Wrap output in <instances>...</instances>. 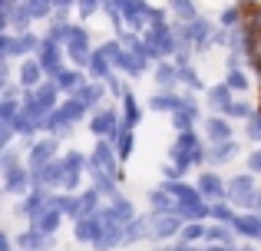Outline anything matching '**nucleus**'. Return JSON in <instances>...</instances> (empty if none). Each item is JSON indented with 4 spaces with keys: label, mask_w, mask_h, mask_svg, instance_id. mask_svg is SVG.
<instances>
[{
    "label": "nucleus",
    "mask_w": 261,
    "mask_h": 251,
    "mask_svg": "<svg viewBox=\"0 0 261 251\" xmlns=\"http://www.w3.org/2000/svg\"><path fill=\"white\" fill-rule=\"evenodd\" d=\"M248 53H251V63H255L258 70H261V30L255 33V37H251V46H248Z\"/></svg>",
    "instance_id": "nucleus-2"
},
{
    "label": "nucleus",
    "mask_w": 261,
    "mask_h": 251,
    "mask_svg": "<svg viewBox=\"0 0 261 251\" xmlns=\"http://www.w3.org/2000/svg\"><path fill=\"white\" fill-rule=\"evenodd\" d=\"M178 251H195V248H178Z\"/></svg>",
    "instance_id": "nucleus-5"
},
{
    "label": "nucleus",
    "mask_w": 261,
    "mask_h": 251,
    "mask_svg": "<svg viewBox=\"0 0 261 251\" xmlns=\"http://www.w3.org/2000/svg\"><path fill=\"white\" fill-rule=\"evenodd\" d=\"M172 232H175V221H172V218L159 221V235H162V238H166V235H172Z\"/></svg>",
    "instance_id": "nucleus-3"
},
{
    "label": "nucleus",
    "mask_w": 261,
    "mask_h": 251,
    "mask_svg": "<svg viewBox=\"0 0 261 251\" xmlns=\"http://www.w3.org/2000/svg\"><path fill=\"white\" fill-rule=\"evenodd\" d=\"M208 238H215V241H228V235H225L222 228H215V232H208Z\"/></svg>",
    "instance_id": "nucleus-4"
},
{
    "label": "nucleus",
    "mask_w": 261,
    "mask_h": 251,
    "mask_svg": "<svg viewBox=\"0 0 261 251\" xmlns=\"http://www.w3.org/2000/svg\"><path fill=\"white\" fill-rule=\"evenodd\" d=\"M238 228L248 235H255V238H261V218H238Z\"/></svg>",
    "instance_id": "nucleus-1"
}]
</instances>
